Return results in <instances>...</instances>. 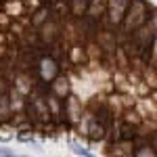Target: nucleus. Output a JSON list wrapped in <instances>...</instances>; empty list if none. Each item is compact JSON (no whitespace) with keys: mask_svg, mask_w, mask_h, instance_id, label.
Returning a JSON list of instances; mask_svg holds the SVG:
<instances>
[{"mask_svg":"<svg viewBox=\"0 0 157 157\" xmlns=\"http://www.w3.org/2000/svg\"><path fill=\"white\" fill-rule=\"evenodd\" d=\"M73 153H78V155H90V151L88 149H84V147H80V145H73Z\"/></svg>","mask_w":157,"mask_h":157,"instance_id":"obj_1","label":"nucleus"},{"mask_svg":"<svg viewBox=\"0 0 157 157\" xmlns=\"http://www.w3.org/2000/svg\"><path fill=\"white\" fill-rule=\"evenodd\" d=\"M0 155H15V153H13V151H9L6 147H2V149H0Z\"/></svg>","mask_w":157,"mask_h":157,"instance_id":"obj_2","label":"nucleus"}]
</instances>
